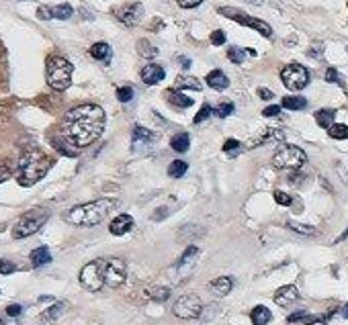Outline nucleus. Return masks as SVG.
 Returning <instances> with one entry per match:
<instances>
[{
  "mask_svg": "<svg viewBox=\"0 0 348 325\" xmlns=\"http://www.w3.org/2000/svg\"><path fill=\"white\" fill-rule=\"evenodd\" d=\"M287 227H289V229H293V231H297V233H301V235H316V233H318V229H316V227H311V225H303V223H295V221H289Z\"/></svg>",
  "mask_w": 348,
  "mask_h": 325,
  "instance_id": "33",
  "label": "nucleus"
},
{
  "mask_svg": "<svg viewBox=\"0 0 348 325\" xmlns=\"http://www.w3.org/2000/svg\"><path fill=\"white\" fill-rule=\"evenodd\" d=\"M52 158L45 156L39 149H31L23 153L19 160V170H16V180L21 186H33L37 184L52 168Z\"/></svg>",
  "mask_w": 348,
  "mask_h": 325,
  "instance_id": "3",
  "label": "nucleus"
},
{
  "mask_svg": "<svg viewBox=\"0 0 348 325\" xmlns=\"http://www.w3.org/2000/svg\"><path fill=\"white\" fill-rule=\"evenodd\" d=\"M45 72H47V84L54 90H66L72 84V72L74 67L72 64L62 58V56H49L45 64Z\"/></svg>",
  "mask_w": 348,
  "mask_h": 325,
  "instance_id": "4",
  "label": "nucleus"
},
{
  "mask_svg": "<svg viewBox=\"0 0 348 325\" xmlns=\"http://www.w3.org/2000/svg\"><path fill=\"white\" fill-rule=\"evenodd\" d=\"M240 149H242V145H240V141H236V139H227V141L223 143V151L227 153L229 158H234Z\"/></svg>",
  "mask_w": 348,
  "mask_h": 325,
  "instance_id": "36",
  "label": "nucleus"
},
{
  "mask_svg": "<svg viewBox=\"0 0 348 325\" xmlns=\"http://www.w3.org/2000/svg\"><path fill=\"white\" fill-rule=\"evenodd\" d=\"M0 325H4V321H2V319H0Z\"/></svg>",
  "mask_w": 348,
  "mask_h": 325,
  "instance_id": "56",
  "label": "nucleus"
},
{
  "mask_svg": "<svg viewBox=\"0 0 348 325\" xmlns=\"http://www.w3.org/2000/svg\"><path fill=\"white\" fill-rule=\"evenodd\" d=\"M311 315H307L305 311H297V313H293V315H289V323H297V321H307Z\"/></svg>",
  "mask_w": 348,
  "mask_h": 325,
  "instance_id": "44",
  "label": "nucleus"
},
{
  "mask_svg": "<svg viewBox=\"0 0 348 325\" xmlns=\"http://www.w3.org/2000/svg\"><path fill=\"white\" fill-rule=\"evenodd\" d=\"M280 107H285L289 111H301L307 107V100L303 96H285L283 102H280Z\"/></svg>",
  "mask_w": 348,
  "mask_h": 325,
  "instance_id": "26",
  "label": "nucleus"
},
{
  "mask_svg": "<svg viewBox=\"0 0 348 325\" xmlns=\"http://www.w3.org/2000/svg\"><path fill=\"white\" fill-rule=\"evenodd\" d=\"M166 213H168V211H166V209H162V211H156V213H154V217H152V219H154V221H158V219H162V217H166Z\"/></svg>",
  "mask_w": 348,
  "mask_h": 325,
  "instance_id": "53",
  "label": "nucleus"
},
{
  "mask_svg": "<svg viewBox=\"0 0 348 325\" xmlns=\"http://www.w3.org/2000/svg\"><path fill=\"white\" fill-rule=\"evenodd\" d=\"M330 137L332 139H348V125H342V123H334L332 127L328 129Z\"/></svg>",
  "mask_w": 348,
  "mask_h": 325,
  "instance_id": "32",
  "label": "nucleus"
},
{
  "mask_svg": "<svg viewBox=\"0 0 348 325\" xmlns=\"http://www.w3.org/2000/svg\"><path fill=\"white\" fill-rule=\"evenodd\" d=\"M103 264L105 260H92L88 262L84 268L80 270V284L86 290H101L105 286V278H103Z\"/></svg>",
  "mask_w": 348,
  "mask_h": 325,
  "instance_id": "7",
  "label": "nucleus"
},
{
  "mask_svg": "<svg viewBox=\"0 0 348 325\" xmlns=\"http://www.w3.org/2000/svg\"><path fill=\"white\" fill-rule=\"evenodd\" d=\"M172 311L180 319H197L199 315H201V311H203V301L199 299L197 295H182L174 303Z\"/></svg>",
  "mask_w": 348,
  "mask_h": 325,
  "instance_id": "10",
  "label": "nucleus"
},
{
  "mask_svg": "<svg viewBox=\"0 0 348 325\" xmlns=\"http://www.w3.org/2000/svg\"><path fill=\"white\" fill-rule=\"evenodd\" d=\"M117 98H119L121 102H129L131 98H134V88H131V86H121V88L117 90Z\"/></svg>",
  "mask_w": 348,
  "mask_h": 325,
  "instance_id": "40",
  "label": "nucleus"
},
{
  "mask_svg": "<svg viewBox=\"0 0 348 325\" xmlns=\"http://www.w3.org/2000/svg\"><path fill=\"white\" fill-rule=\"evenodd\" d=\"M8 178H10V170L6 166H0V184H2L4 180H8Z\"/></svg>",
  "mask_w": 348,
  "mask_h": 325,
  "instance_id": "50",
  "label": "nucleus"
},
{
  "mask_svg": "<svg viewBox=\"0 0 348 325\" xmlns=\"http://www.w3.org/2000/svg\"><path fill=\"white\" fill-rule=\"evenodd\" d=\"M158 137H156V135L152 133V131H147L145 127H136L134 129V145L138 147L139 143L141 145H145V143H154Z\"/></svg>",
  "mask_w": 348,
  "mask_h": 325,
  "instance_id": "21",
  "label": "nucleus"
},
{
  "mask_svg": "<svg viewBox=\"0 0 348 325\" xmlns=\"http://www.w3.org/2000/svg\"><path fill=\"white\" fill-rule=\"evenodd\" d=\"M280 80L289 90H301L309 84V72L301 64H289L280 72Z\"/></svg>",
  "mask_w": 348,
  "mask_h": 325,
  "instance_id": "9",
  "label": "nucleus"
},
{
  "mask_svg": "<svg viewBox=\"0 0 348 325\" xmlns=\"http://www.w3.org/2000/svg\"><path fill=\"white\" fill-rule=\"evenodd\" d=\"M131 227H134V217H131V215H119V217H115V219L111 221V225H109V229H111L113 235H125Z\"/></svg>",
  "mask_w": 348,
  "mask_h": 325,
  "instance_id": "16",
  "label": "nucleus"
},
{
  "mask_svg": "<svg viewBox=\"0 0 348 325\" xmlns=\"http://www.w3.org/2000/svg\"><path fill=\"white\" fill-rule=\"evenodd\" d=\"M105 129V111L98 105H80L66 113L60 135L74 149L94 143Z\"/></svg>",
  "mask_w": 348,
  "mask_h": 325,
  "instance_id": "1",
  "label": "nucleus"
},
{
  "mask_svg": "<svg viewBox=\"0 0 348 325\" xmlns=\"http://www.w3.org/2000/svg\"><path fill=\"white\" fill-rule=\"evenodd\" d=\"M283 137H285V133L280 131V129H269V131L264 133L260 139H256L252 145H262V143H269V141H280Z\"/></svg>",
  "mask_w": 348,
  "mask_h": 325,
  "instance_id": "29",
  "label": "nucleus"
},
{
  "mask_svg": "<svg viewBox=\"0 0 348 325\" xmlns=\"http://www.w3.org/2000/svg\"><path fill=\"white\" fill-rule=\"evenodd\" d=\"M278 113H280V107H277V105H273V107H267V109L262 111V115H264V117H277Z\"/></svg>",
  "mask_w": 348,
  "mask_h": 325,
  "instance_id": "49",
  "label": "nucleus"
},
{
  "mask_svg": "<svg viewBox=\"0 0 348 325\" xmlns=\"http://www.w3.org/2000/svg\"><path fill=\"white\" fill-rule=\"evenodd\" d=\"M326 82H332V84L340 82V76H338V72L334 70V67H328L326 70Z\"/></svg>",
  "mask_w": 348,
  "mask_h": 325,
  "instance_id": "46",
  "label": "nucleus"
},
{
  "mask_svg": "<svg viewBox=\"0 0 348 325\" xmlns=\"http://www.w3.org/2000/svg\"><path fill=\"white\" fill-rule=\"evenodd\" d=\"M189 145H191V137L187 133H176L174 137L170 139V147L174 151H178V153H185L189 149Z\"/></svg>",
  "mask_w": 348,
  "mask_h": 325,
  "instance_id": "25",
  "label": "nucleus"
},
{
  "mask_svg": "<svg viewBox=\"0 0 348 325\" xmlns=\"http://www.w3.org/2000/svg\"><path fill=\"white\" fill-rule=\"evenodd\" d=\"M14 270H16V266H14L10 260L0 258V274H12Z\"/></svg>",
  "mask_w": 348,
  "mask_h": 325,
  "instance_id": "41",
  "label": "nucleus"
},
{
  "mask_svg": "<svg viewBox=\"0 0 348 325\" xmlns=\"http://www.w3.org/2000/svg\"><path fill=\"white\" fill-rule=\"evenodd\" d=\"M74 14V8L70 4H60V6H52V19H70V16Z\"/></svg>",
  "mask_w": 348,
  "mask_h": 325,
  "instance_id": "31",
  "label": "nucleus"
},
{
  "mask_svg": "<svg viewBox=\"0 0 348 325\" xmlns=\"http://www.w3.org/2000/svg\"><path fill=\"white\" fill-rule=\"evenodd\" d=\"M231 113H234V105H231V102H223V105H219L217 109H215V117H219V119H225Z\"/></svg>",
  "mask_w": 348,
  "mask_h": 325,
  "instance_id": "37",
  "label": "nucleus"
},
{
  "mask_svg": "<svg viewBox=\"0 0 348 325\" xmlns=\"http://www.w3.org/2000/svg\"><path fill=\"white\" fill-rule=\"evenodd\" d=\"M211 43L213 45H223L225 43V33L223 31H213L211 33Z\"/></svg>",
  "mask_w": 348,
  "mask_h": 325,
  "instance_id": "43",
  "label": "nucleus"
},
{
  "mask_svg": "<svg viewBox=\"0 0 348 325\" xmlns=\"http://www.w3.org/2000/svg\"><path fill=\"white\" fill-rule=\"evenodd\" d=\"M21 311H23V307H21V305H8V307H6V313H8L10 317H19Z\"/></svg>",
  "mask_w": 348,
  "mask_h": 325,
  "instance_id": "47",
  "label": "nucleus"
},
{
  "mask_svg": "<svg viewBox=\"0 0 348 325\" xmlns=\"http://www.w3.org/2000/svg\"><path fill=\"white\" fill-rule=\"evenodd\" d=\"M150 297L154 299V301H158V303H164L168 297H170V288H166V286H158V288H154L152 293H150Z\"/></svg>",
  "mask_w": 348,
  "mask_h": 325,
  "instance_id": "35",
  "label": "nucleus"
},
{
  "mask_svg": "<svg viewBox=\"0 0 348 325\" xmlns=\"http://www.w3.org/2000/svg\"><path fill=\"white\" fill-rule=\"evenodd\" d=\"M211 113H213V109H211L209 105H203V107H201V111H199V113H197V117H195V125L203 123L205 119H209V117H211Z\"/></svg>",
  "mask_w": 348,
  "mask_h": 325,
  "instance_id": "39",
  "label": "nucleus"
},
{
  "mask_svg": "<svg viewBox=\"0 0 348 325\" xmlns=\"http://www.w3.org/2000/svg\"><path fill=\"white\" fill-rule=\"evenodd\" d=\"M90 56L94 58V60H98V62H109L111 60V47L107 45V43H94L92 47H90Z\"/></svg>",
  "mask_w": 348,
  "mask_h": 325,
  "instance_id": "23",
  "label": "nucleus"
},
{
  "mask_svg": "<svg viewBox=\"0 0 348 325\" xmlns=\"http://www.w3.org/2000/svg\"><path fill=\"white\" fill-rule=\"evenodd\" d=\"M187 170H189V164H187V162L174 160V162L168 166V176H172V178H182V176L187 174Z\"/></svg>",
  "mask_w": 348,
  "mask_h": 325,
  "instance_id": "30",
  "label": "nucleus"
},
{
  "mask_svg": "<svg viewBox=\"0 0 348 325\" xmlns=\"http://www.w3.org/2000/svg\"><path fill=\"white\" fill-rule=\"evenodd\" d=\"M342 315H344V319H348V303H346V307L342 309Z\"/></svg>",
  "mask_w": 348,
  "mask_h": 325,
  "instance_id": "55",
  "label": "nucleus"
},
{
  "mask_svg": "<svg viewBox=\"0 0 348 325\" xmlns=\"http://www.w3.org/2000/svg\"><path fill=\"white\" fill-rule=\"evenodd\" d=\"M275 200H277V204H283V207H289L291 204V196L287 193H280V191L275 193Z\"/></svg>",
  "mask_w": 348,
  "mask_h": 325,
  "instance_id": "42",
  "label": "nucleus"
},
{
  "mask_svg": "<svg viewBox=\"0 0 348 325\" xmlns=\"http://www.w3.org/2000/svg\"><path fill=\"white\" fill-rule=\"evenodd\" d=\"M115 19H117L119 23H125L127 27H134L143 14V6L141 4H125V6H117L113 10Z\"/></svg>",
  "mask_w": 348,
  "mask_h": 325,
  "instance_id": "12",
  "label": "nucleus"
},
{
  "mask_svg": "<svg viewBox=\"0 0 348 325\" xmlns=\"http://www.w3.org/2000/svg\"><path fill=\"white\" fill-rule=\"evenodd\" d=\"M231 288H234V280H231L229 276H219V278L211 280V290H213V295H217V297L229 295Z\"/></svg>",
  "mask_w": 348,
  "mask_h": 325,
  "instance_id": "18",
  "label": "nucleus"
},
{
  "mask_svg": "<svg viewBox=\"0 0 348 325\" xmlns=\"http://www.w3.org/2000/svg\"><path fill=\"white\" fill-rule=\"evenodd\" d=\"M176 88H193V90H201V82L193 76H187L182 74L176 78Z\"/></svg>",
  "mask_w": 348,
  "mask_h": 325,
  "instance_id": "28",
  "label": "nucleus"
},
{
  "mask_svg": "<svg viewBox=\"0 0 348 325\" xmlns=\"http://www.w3.org/2000/svg\"><path fill=\"white\" fill-rule=\"evenodd\" d=\"M166 72H164V67L158 65V64H147L143 70H141V80L147 84V86H154V84L162 82Z\"/></svg>",
  "mask_w": 348,
  "mask_h": 325,
  "instance_id": "14",
  "label": "nucleus"
},
{
  "mask_svg": "<svg viewBox=\"0 0 348 325\" xmlns=\"http://www.w3.org/2000/svg\"><path fill=\"white\" fill-rule=\"evenodd\" d=\"M305 162V151L297 145H280L273 156V166L278 170H299Z\"/></svg>",
  "mask_w": 348,
  "mask_h": 325,
  "instance_id": "6",
  "label": "nucleus"
},
{
  "mask_svg": "<svg viewBox=\"0 0 348 325\" xmlns=\"http://www.w3.org/2000/svg\"><path fill=\"white\" fill-rule=\"evenodd\" d=\"M103 278H105V284H109L111 288H117L125 282L127 278V266L123 260L119 258H109L105 260L103 264Z\"/></svg>",
  "mask_w": 348,
  "mask_h": 325,
  "instance_id": "11",
  "label": "nucleus"
},
{
  "mask_svg": "<svg viewBox=\"0 0 348 325\" xmlns=\"http://www.w3.org/2000/svg\"><path fill=\"white\" fill-rule=\"evenodd\" d=\"M217 12L223 14V16H227V19H231V21H236V23H242V25L250 27V29H256L260 35H264V37H271V35H273V29H271L267 23H264V21L252 19V16H248L246 12H242V10H238V8L221 6V8H217Z\"/></svg>",
  "mask_w": 348,
  "mask_h": 325,
  "instance_id": "8",
  "label": "nucleus"
},
{
  "mask_svg": "<svg viewBox=\"0 0 348 325\" xmlns=\"http://www.w3.org/2000/svg\"><path fill=\"white\" fill-rule=\"evenodd\" d=\"M271 311L267 309L264 305H258V307H254L252 309V313H250V319H252V323L254 325H267L269 321H271Z\"/></svg>",
  "mask_w": 348,
  "mask_h": 325,
  "instance_id": "22",
  "label": "nucleus"
},
{
  "mask_svg": "<svg viewBox=\"0 0 348 325\" xmlns=\"http://www.w3.org/2000/svg\"><path fill=\"white\" fill-rule=\"evenodd\" d=\"M197 258H199V248H195V246L187 248V252L180 256V260H178V264H176V270L180 272V274H187V272L195 266Z\"/></svg>",
  "mask_w": 348,
  "mask_h": 325,
  "instance_id": "15",
  "label": "nucleus"
},
{
  "mask_svg": "<svg viewBox=\"0 0 348 325\" xmlns=\"http://www.w3.org/2000/svg\"><path fill=\"white\" fill-rule=\"evenodd\" d=\"M52 262V254H49V250L43 246V248H35L31 252V264L35 268H41L45 264Z\"/></svg>",
  "mask_w": 348,
  "mask_h": 325,
  "instance_id": "20",
  "label": "nucleus"
},
{
  "mask_svg": "<svg viewBox=\"0 0 348 325\" xmlns=\"http://www.w3.org/2000/svg\"><path fill=\"white\" fill-rule=\"evenodd\" d=\"M207 86H211L215 90H225L229 86V80L221 70H213L207 74Z\"/></svg>",
  "mask_w": 348,
  "mask_h": 325,
  "instance_id": "19",
  "label": "nucleus"
},
{
  "mask_svg": "<svg viewBox=\"0 0 348 325\" xmlns=\"http://www.w3.org/2000/svg\"><path fill=\"white\" fill-rule=\"evenodd\" d=\"M115 209H117V200L98 198L92 202L76 204L74 209L66 213V221L72 225H80V227H92V225H98L101 221H105Z\"/></svg>",
  "mask_w": 348,
  "mask_h": 325,
  "instance_id": "2",
  "label": "nucleus"
},
{
  "mask_svg": "<svg viewBox=\"0 0 348 325\" xmlns=\"http://www.w3.org/2000/svg\"><path fill=\"white\" fill-rule=\"evenodd\" d=\"M47 219H49V211L43 209V207H37V209H31V211L23 213L19 219H16V223L12 227V237L14 239H23V237H29L33 233H37L45 225Z\"/></svg>",
  "mask_w": 348,
  "mask_h": 325,
  "instance_id": "5",
  "label": "nucleus"
},
{
  "mask_svg": "<svg viewBox=\"0 0 348 325\" xmlns=\"http://www.w3.org/2000/svg\"><path fill=\"white\" fill-rule=\"evenodd\" d=\"M138 47H139V54H141V56H145V58H154V56L158 54V49H156V47H152V45L147 43V41H139V45H138Z\"/></svg>",
  "mask_w": 348,
  "mask_h": 325,
  "instance_id": "38",
  "label": "nucleus"
},
{
  "mask_svg": "<svg viewBox=\"0 0 348 325\" xmlns=\"http://www.w3.org/2000/svg\"><path fill=\"white\" fill-rule=\"evenodd\" d=\"M227 58H229V62H234V64H242L244 58H246V51L240 49V47H229L227 49Z\"/></svg>",
  "mask_w": 348,
  "mask_h": 325,
  "instance_id": "34",
  "label": "nucleus"
},
{
  "mask_svg": "<svg viewBox=\"0 0 348 325\" xmlns=\"http://www.w3.org/2000/svg\"><path fill=\"white\" fill-rule=\"evenodd\" d=\"M37 16L39 19H52V6H41L37 10Z\"/></svg>",
  "mask_w": 348,
  "mask_h": 325,
  "instance_id": "48",
  "label": "nucleus"
},
{
  "mask_svg": "<svg viewBox=\"0 0 348 325\" xmlns=\"http://www.w3.org/2000/svg\"><path fill=\"white\" fill-rule=\"evenodd\" d=\"M168 100L172 102L174 107H178V109H189V107H193V98L187 96V94H182V92H170V94H168Z\"/></svg>",
  "mask_w": 348,
  "mask_h": 325,
  "instance_id": "27",
  "label": "nucleus"
},
{
  "mask_svg": "<svg viewBox=\"0 0 348 325\" xmlns=\"http://www.w3.org/2000/svg\"><path fill=\"white\" fill-rule=\"evenodd\" d=\"M305 325H326V319H320V317H309L305 321Z\"/></svg>",
  "mask_w": 348,
  "mask_h": 325,
  "instance_id": "52",
  "label": "nucleus"
},
{
  "mask_svg": "<svg viewBox=\"0 0 348 325\" xmlns=\"http://www.w3.org/2000/svg\"><path fill=\"white\" fill-rule=\"evenodd\" d=\"M64 311H66V303H56L54 307H49L47 311H43V313L39 315V323H43V325H54V323L64 315Z\"/></svg>",
  "mask_w": 348,
  "mask_h": 325,
  "instance_id": "17",
  "label": "nucleus"
},
{
  "mask_svg": "<svg viewBox=\"0 0 348 325\" xmlns=\"http://www.w3.org/2000/svg\"><path fill=\"white\" fill-rule=\"evenodd\" d=\"M201 2H203V0H176V4L180 8H195V6H199Z\"/></svg>",
  "mask_w": 348,
  "mask_h": 325,
  "instance_id": "45",
  "label": "nucleus"
},
{
  "mask_svg": "<svg viewBox=\"0 0 348 325\" xmlns=\"http://www.w3.org/2000/svg\"><path fill=\"white\" fill-rule=\"evenodd\" d=\"M180 64H182V67H185V70H189V67H191V62H189L187 58H180Z\"/></svg>",
  "mask_w": 348,
  "mask_h": 325,
  "instance_id": "54",
  "label": "nucleus"
},
{
  "mask_svg": "<svg viewBox=\"0 0 348 325\" xmlns=\"http://www.w3.org/2000/svg\"><path fill=\"white\" fill-rule=\"evenodd\" d=\"M297 299H299V290H297V286H293V284L280 286L277 293H275V303H277L278 307H289V305L295 303Z\"/></svg>",
  "mask_w": 348,
  "mask_h": 325,
  "instance_id": "13",
  "label": "nucleus"
},
{
  "mask_svg": "<svg viewBox=\"0 0 348 325\" xmlns=\"http://www.w3.org/2000/svg\"><path fill=\"white\" fill-rule=\"evenodd\" d=\"M258 96H260L262 100H271V98H273L275 94H273V92H271L269 88H258Z\"/></svg>",
  "mask_w": 348,
  "mask_h": 325,
  "instance_id": "51",
  "label": "nucleus"
},
{
  "mask_svg": "<svg viewBox=\"0 0 348 325\" xmlns=\"http://www.w3.org/2000/svg\"><path fill=\"white\" fill-rule=\"evenodd\" d=\"M334 117H336V113L332 109H322V111L316 113V123L324 129H330L334 125Z\"/></svg>",
  "mask_w": 348,
  "mask_h": 325,
  "instance_id": "24",
  "label": "nucleus"
}]
</instances>
